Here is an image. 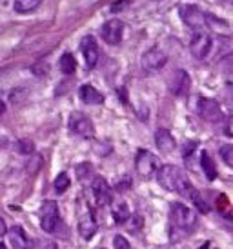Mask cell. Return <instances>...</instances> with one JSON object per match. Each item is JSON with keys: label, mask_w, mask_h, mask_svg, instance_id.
<instances>
[{"label": "cell", "mask_w": 233, "mask_h": 249, "mask_svg": "<svg viewBox=\"0 0 233 249\" xmlns=\"http://www.w3.org/2000/svg\"><path fill=\"white\" fill-rule=\"evenodd\" d=\"M157 180L164 189L182 195V196H190L193 191L192 182L188 180L186 173L180 169V167L173 166V164H166V166L158 167Z\"/></svg>", "instance_id": "obj_1"}, {"label": "cell", "mask_w": 233, "mask_h": 249, "mask_svg": "<svg viewBox=\"0 0 233 249\" xmlns=\"http://www.w3.org/2000/svg\"><path fill=\"white\" fill-rule=\"evenodd\" d=\"M170 218H172V236L175 240L178 236L192 235L197 229V213L180 202L172 204Z\"/></svg>", "instance_id": "obj_2"}, {"label": "cell", "mask_w": 233, "mask_h": 249, "mask_svg": "<svg viewBox=\"0 0 233 249\" xmlns=\"http://www.w3.org/2000/svg\"><path fill=\"white\" fill-rule=\"evenodd\" d=\"M77 218H78V233H80V236L89 240L97 233V220L91 208H89V204L84 200L82 196L77 200Z\"/></svg>", "instance_id": "obj_3"}, {"label": "cell", "mask_w": 233, "mask_h": 249, "mask_svg": "<svg viewBox=\"0 0 233 249\" xmlns=\"http://www.w3.org/2000/svg\"><path fill=\"white\" fill-rule=\"evenodd\" d=\"M178 13H180V18L188 28L195 29V31H200V29L206 28V13L199 6L184 4V6L178 7Z\"/></svg>", "instance_id": "obj_4"}, {"label": "cell", "mask_w": 233, "mask_h": 249, "mask_svg": "<svg viewBox=\"0 0 233 249\" xmlns=\"http://www.w3.org/2000/svg\"><path fill=\"white\" fill-rule=\"evenodd\" d=\"M158 167H160V162H158V159L153 153L146 151V149H140L137 153V157H135V169H137V173L142 178L153 177L158 171Z\"/></svg>", "instance_id": "obj_5"}, {"label": "cell", "mask_w": 233, "mask_h": 249, "mask_svg": "<svg viewBox=\"0 0 233 249\" xmlns=\"http://www.w3.org/2000/svg\"><path fill=\"white\" fill-rule=\"evenodd\" d=\"M69 129L75 135H78V137H84V139H93V135H95V125L91 122V118L86 117L80 111L71 113V117H69Z\"/></svg>", "instance_id": "obj_6"}, {"label": "cell", "mask_w": 233, "mask_h": 249, "mask_svg": "<svg viewBox=\"0 0 233 249\" xmlns=\"http://www.w3.org/2000/svg\"><path fill=\"white\" fill-rule=\"evenodd\" d=\"M57 224H58V204L55 200H46L42 204V229L46 233H55Z\"/></svg>", "instance_id": "obj_7"}, {"label": "cell", "mask_w": 233, "mask_h": 249, "mask_svg": "<svg viewBox=\"0 0 233 249\" xmlns=\"http://www.w3.org/2000/svg\"><path fill=\"white\" fill-rule=\"evenodd\" d=\"M212 46H213L212 36L208 35L206 31H202V29H200V31H197V33L192 36V42H190L192 55L195 56V58H199V60L206 58V55L212 51Z\"/></svg>", "instance_id": "obj_8"}, {"label": "cell", "mask_w": 233, "mask_h": 249, "mask_svg": "<svg viewBox=\"0 0 233 249\" xmlns=\"http://www.w3.org/2000/svg\"><path fill=\"white\" fill-rule=\"evenodd\" d=\"M197 113L204 120H208V122H219L220 118H222V111H220L219 102L213 100V98L200 97L199 102H197Z\"/></svg>", "instance_id": "obj_9"}, {"label": "cell", "mask_w": 233, "mask_h": 249, "mask_svg": "<svg viewBox=\"0 0 233 249\" xmlns=\"http://www.w3.org/2000/svg\"><path fill=\"white\" fill-rule=\"evenodd\" d=\"M166 62H168V55H166L160 48L148 49L144 55H142V60H140V64H142V68H144L146 71L162 70L166 66Z\"/></svg>", "instance_id": "obj_10"}, {"label": "cell", "mask_w": 233, "mask_h": 249, "mask_svg": "<svg viewBox=\"0 0 233 249\" xmlns=\"http://www.w3.org/2000/svg\"><path fill=\"white\" fill-rule=\"evenodd\" d=\"M168 88H170L172 95H175V97H186L190 93V88H192V78L184 70H177L170 78Z\"/></svg>", "instance_id": "obj_11"}, {"label": "cell", "mask_w": 233, "mask_h": 249, "mask_svg": "<svg viewBox=\"0 0 233 249\" xmlns=\"http://www.w3.org/2000/svg\"><path fill=\"white\" fill-rule=\"evenodd\" d=\"M91 189H93V195H95L97 202H98L100 206H106V204H111V202H113V191H111V187L106 178L95 177L93 182H91Z\"/></svg>", "instance_id": "obj_12"}, {"label": "cell", "mask_w": 233, "mask_h": 249, "mask_svg": "<svg viewBox=\"0 0 233 249\" xmlns=\"http://www.w3.org/2000/svg\"><path fill=\"white\" fill-rule=\"evenodd\" d=\"M100 33H102V38L108 42V44H111V46H113V44H118L124 36V24L120 20H116V18L108 20L102 26Z\"/></svg>", "instance_id": "obj_13"}, {"label": "cell", "mask_w": 233, "mask_h": 249, "mask_svg": "<svg viewBox=\"0 0 233 249\" xmlns=\"http://www.w3.org/2000/svg\"><path fill=\"white\" fill-rule=\"evenodd\" d=\"M82 53L84 58H86V64H88L89 70H93L98 62V56H100V51H98V46H97V40L93 36H86L82 40Z\"/></svg>", "instance_id": "obj_14"}, {"label": "cell", "mask_w": 233, "mask_h": 249, "mask_svg": "<svg viewBox=\"0 0 233 249\" xmlns=\"http://www.w3.org/2000/svg\"><path fill=\"white\" fill-rule=\"evenodd\" d=\"M7 236H9V244L13 249H29V238L20 226H13L7 231Z\"/></svg>", "instance_id": "obj_15"}, {"label": "cell", "mask_w": 233, "mask_h": 249, "mask_svg": "<svg viewBox=\"0 0 233 249\" xmlns=\"http://www.w3.org/2000/svg\"><path fill=\"white\" fill-rule=\"evenodd\" d=\"M78 97H80V100H82L84 104L98 106L104 102L102 93H100L98 89H95L93 86H89V84H86V86H82V88L78 89Z\"/></svg>", "instance_id": "obj_16"}, {"label": "cell", "mask_w": 233, "mask_h": 249, "mask_svg": "<svg viewBox=\"0 0 233 249\" xmlns=\"http://www.w3.org/2000/svg\"><path fill=\"white\" fill-rule=\"evenodd\" d=\"M155 144L157 147L160 149L162 153H172L175 149V139H173V135L168 129H158L155 133Z\"/></svg>", "instance_id": "obj_17"}, {"label": "cell", "mask_w": 233, "mask_h": 249, "mask_svg": "<svg viewBox=\"0 0 233 249\" xmlns=\"http://www.w3.org/2000/svg\"><path fill=\"white\" fill-rule=\"evenodd\" d=\"M200 166H202V171H204L206 178L208 180L217 178V167H215V162H213L212 157H210L206 151H202V155H200Z\"/></svg>", "instance_id": "obj_18"}, {"label": "cell", "mask_w": 233, "mask_h": 249, "mask_svg": "<svg viewBox=\"0 0 233 249\" xmlns=\"http://www.w3.org/2000/svg\"><path fill=\"white\" fill-rule=\"evenodd\" d=\"M130 216H131V213L126 202L118 200L115 206H113V218H115L116 224H126V222L130 220Z\"/></svg>", "instance_id": "obj_19"}, {"label": "cell", "mask_w": 233, "mask_h": 249, "mask_svg": "<svg viewBox=\"0 0 233 249\" xmlns=\"http://www.w3.org/2000/svg\"><path fill=\"white\" fill-rule=\"evenodd\" d=\"M44 0H15L13 9L17 13H31L42 6Z\"/></svg>", "instance_id": "obj_20"}, {"label": "cell", "mask_w": 233, "mask_h": 249, "mask_svg": "<svg viewBox=\"0 0 233 249\" xmlns=\"http://www.w3.org/2000/svg\"><path fill=\"white\" fill-rule=\"evenodd\" d=\"M58 66H60V71L64 73V75H73L77 70V60L75 56L71 55V53H64V55L60 56V62H58Z\"/></svg>", "instance_id": "obj_21"}, {"label": "cell", "mask_w": 233, "mask_h": 249, "mask_svg": "<svg viewBox=\"0 0 233 249\" xmlns=\"http://www.w3.org/2000/svg\"><path fill=\"white\" fill-rule=\"evenodd\" d=\"M206 26L212 28L213 31H219V33H226L228 31V22L219 20L217 17H212V15H206Z\"/></svg>", "instance_id": "obj_22"}, {"label": "cell", "mask_w": 233, "mask_h": 249, "mask_svg": "<svg viewBox=\"0 0 233 249\" xmlns=\"http://www.w3.org/2000/svg\"><path fill=\"white\" fill-rule=\"evenodd\" d=\"M188 198H192V200H193V204H195V206H197V209H199L200 213H208V211H210V206H208V204H206V202H204V198H202V196H200V193H199V191H195V189H193V191H192V195H190V196H188Z\"/></svg>", "instance_id": "obj_23"}, {"label": "cell", "mask_w": 233, "mask_h": 249, "mask_svg": "<svg viewBox=\"0 0 233 249\" xmlns=\"http://www.w3.org/2000/svg\"><path fill=\"white\" fill-rule=\"evenodd\" d=\"M69 186H71V180H69L68 173H60L58 177H57V180H55L57 193H64V191H68Z\"/></svg>", "instance_id": "obj_24"}, {"label": "cell", "mask_w": 233, "mask_h": 249, "mask_svg": "<svg viewBox=\"0 0 233 249\" xmlns=\"http://www.w3.org/2000/svg\"><path fill=\"white\" fill-rule=\"evenodd\" d=\"M31 249H58L55 240H48V238H37L31 246Z\"/></svg>", "instance_id": "obj_25"}, {"label": "cell", "mask_w": 233, "mask_h": 249, "mask_svg": "<svg viewBox=\"0 0 233 249\" xmlns=\"http://www.w3.org/2000/svg\"><path fill=\"white\" fill-rule=\"evenodd\" d=\"M17 149H19V153H22V155H33L35 145L31 140L24 139V140H19V142H17Z\"/></svg>", "instance_id": "obj_26"}, {"label": "cell", "mask_w": 233, "mask_h": 249, "mask_svg": "<svg viewBox=\"0 0 233 249\" xmlns=\"http://www.w3.org/2000/svg\"><path fill=\"white\" fill-rule=\"evenodd\" d=\"M220 157L228 166L233 167V144H226L220 147Z\"/></svg>", "instance_id": "obj_27"}, {"label": "cell", "mask_w": 233, "mask_h": 249, "mask_svg": "<svg viewBox=\"0 0 233 249\" xmlns=\"http://www.w3.org/2000/svg\"><path fill=\"white\" fill-rule=\"evenodd\" d=\"M113 248L115 249H131V244L126 240V236L116 235L115 238H113Z\"/></svg>", "instance_id": "obj_28"}, {"label": "cell", "mask_w": 233, "mask_h": 249, "mask_svg": "<svg viewBox=\"0 0 233 249\" xmlns=\"http://www.w3.org/2000/svg\"><path fill=\"white\" fill-rule=\"evenodd\" d=\"M89 173H91V164H88V162H84V164H80V166L77 167V175H78V178L80 180Z\"/></svg>", "instance_id": "obj_29"}, {"label": "cell", "mask_w": 233, "mask_h": 249, "mask_svg": "<svg viewBox=\"0 0 233 249\" xmlns=\"http://www.w3.org/2000/svg\"><path fill=\"white\" fill-rule=\"evenodd\" d=\"M128 4H130V0H120V2H115V4L111 6V11H113V13H118V11H120L124 6H128Z\"/></svg>", "instance_id": "obj_30"}, {"label": "cell", "mask_w": 233, "mask_h": 249, "mask_svg": "<svg viewBox=\"0 0 233 249\" xmlns=\"http://www.w3.org/2000/svg\"><path fill=\"white\" fill-rule=\"evenodd\" d=\"M7 233V226H6V222H4V218H0V238L6 235Z\"/></svg>", "instance_id": "obj_31"}, {"label": "cell", "mask_w": 233, "mask_h": 249, "mask_svg": "<svg viewBox=\"0 0 233 249\" xmlns=\"http://www.w3.org/2000/svg\"><path fill=\"white\" fill-rule=\"evenodd\" d=\"M4 113H6V104H4L2 100H0V117H2Z\"/></svg>", "instance_id": "obj_32"}, {"label": "cell", "mask_w": 233, "mask_h": 249, "mask_svg": "<svg viewBox=\"0 0 233 249\" xmlns=\"http://www.w3.org/2000/svg\"><path fill=\"white\" fill-rule=\"evenodd\" d=\"M0 249H6V246H4L2 242H0Z\"/></svg>", "instance_id": "obj_33"}, {"label": "cell", "mask_w": 233, "mask_h": 249, "mask_svg": "<svg viewBox=\"0 0 233 249\" xmlns=\"http://www.w3.org/2000/svg\"><path fill=\"white\" fill-rule=\"evenodd\" d=\"M200 249H208V244H204V246H202Z\"/></svg>", "instance_id": "obj_34"}, {"label": "cell", "mask_w": 233, "mask_h": 249, "mask_svg": "<svg viewBox=\"0 0 233 249\" xmlns=\"http://www.w3.org/2000/svg\"><path fill=\"white\" fill-rule=\"evenodd\" d=\"M232 2H233V0H232Z\"/></svg>", "instance_id": "obj_35"}]
</instances>
